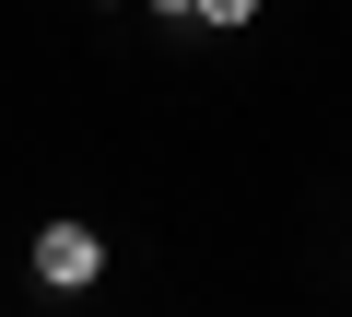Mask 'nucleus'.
I'll return each mask as SVG.
<instances>
[{
	"mask_svg": "<svg viewBox=\"0 0 352 317\" xmlns=\"http://www.w3.org/2000/svg\"><path fill=\"white\" fill-rule=\"evenodd\" d=\"M94 270H106V235H94V223H47V235H36V282H47V294H82Z\"/></svg>",
	"mask_w": 352,
	"mask_h": 317,
	"instance_id": "nucleus-1",
	"label": "nucleus"
},
{
	"mask_svg": "<svg viewBox=\"0 0 352 317\" xmlns=\"http://www.w3.org/2000/svg\"><path fill=\"white\" fill-rule=\"evenodd\" d=\"M200 24H258V0H200Z\"/></svg>",
	"mask_w": 352,
	"mask_h": 317,
	"instance_id": "nucleus-2",
	"label": "nucleus"
}]
</instances>
